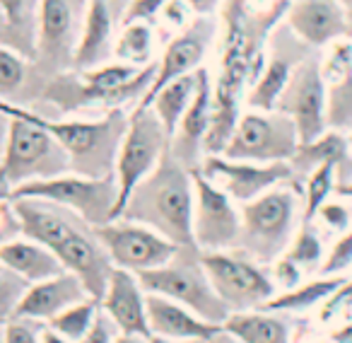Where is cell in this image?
Masks as SVG:
<instances>
[{"label": "cell", "instance_id": "f35d334b", "mask_svg": "<svg viewBox=\"0 0 352 343\" xmlns=\"http://www.w3.org/2000/svg\"><path fill=\"white\" fill-rule=\"evenodd\" d=\"M352 266V225L345 232H340V237L336 240V245L331 247V251L326 254L321 264V276H342V271H347Z\"/></svg>", "mask_w": 352, "mask_h": 343}, {"label": "cell", "instance_id": "6da1fadb", "mask_svg": "<svg viewBox=\"0 0 352 343\" xmlns=\"http://www.w3.org/2000/svg\"><path fill=\"white\" fill-rule=\"evenodd\" d=\"M292 0H273L256 8L251 0H222L220 63L212 78V118L206 136V155H222L236 128L251 83L261 73L265 46Z\"/></svg>", "mask_w": 352, "mask_h": 343}, {"label": "cell", "instance_id": "680465c9", "mask_svg": "<svg viewBox=\"0 0 352 343\" xmlns=\"http://www.w3.org/2000/svg\"><path fill=\"white\" fill-rule=\"evenodd\" d=\"M0 343H6V329H3V324H0Z\"/></svg>", "mask_w": 352, "mask_h": 343}, {"label": "cell", "instance_id": "60d3db41", "mask_svg": "<svg viewBox=\"0 0 352 343\" xmlns=\"http://www.w3.org/2000/svg\"><path fill=\"white\" fill-rule=\"evenodd\" d=\"M6 329V343H41L44 322L27 317H12L3 324Z\"/></svg>", "mask_w": 352, "mask_h": 343}, {"label": "cell", "instance_id": "5b68a950", "mask_svg": "<svg viewBox=\"0 0 352 343\" xmlns=\"http://www.w3.org/2000/svg\"><path fill=\"white\" fill-rule=\"evenodd\" d=\"M131 109L116 107L99 114L97 118L60 116L51 118L44 114V126L68 150L70 167L75 174L85 177H111L116 169V157L126 136Z\"/></svg>", "mask_w": 352, "mask_h": 343}, {"label": "cell", "instance_id": "e0dca14e", "mask_svg": "<svg viewBox=\"0 0 352 343\" xmlns=\"http://www.w3.org/2000/svg\"><path fill=\"white\" fill-rule=\"evenodd\" d=\"M278 112L287 114L299 133V143H309L328 131V97L321 61L307 56L294 68L285 92L278 99Z\"/></svg>", "mask_w": 352, "mask_h": 343}, {"label": "cell", "instance_id": "7dc6e473", "mask_svg": "<svg viewBox=\"0 0 352 343\" xmlns=\"http://www.w3.org/2000/svg\"><path fill=\"white\" fill-rule=\"evenodd\" d=\"M186 3L193 15H215L222 6V0H186Z\"/></svg>", "mask_w": 352, "mask_h": 343}, {"label": "cell", "instance_id": "ba28073f", "mask_svg": "<svg viewBox=\"0 0 352 343\" xmlns=\"http://www.w3.org/2000/svg\"><path fill=\"white\" fill-rule=\"evenodd\" d=\"M87 0H39L36 41L32 65L44 87L54 75L73 70L75 51L82 37Z\"/></svg>", "mask_w": 352, "mask_h": 343}, {"label": "cell", "instance_id": "2e32d148", "mask_svg": "<svg viewBox=\"0 0 352 343\" xmlns=\"http://www.w3.org/2000/svg\"><path fill=\"white\" fill-rule=\"evenodd\" d=\"M97 235L102 245L107 247L113 266L131 271L135 276L160 269L169 259H174L176 251L182 249L152 227L126 220V218H116L107 225H99Z\"/></svg>", "mask_w": 352, "mask_h": 343}, {"label": "cell", "instance_id": "44dd1931", "mask_svg": "<svg viewBox=\"0 0 352 343\" xmlns=\"http://www.w3.org/2000/svg\"><path fill=\"white\" fill-rule=\"evenodd\" d=\"M128 0H87L82 37L75 51L73 70H89L113 61V44H116V27L121 25Z\"/></svg>", "mask_w": 352, "mask_h": 343}, {"label": "cell", "instance_id": "4dcf8cb0", "mask_svg": "<svg viewBox=\"0 0 352 343\" xmlns=\"http://www.w3.org/2000/svg\"><path fill=\"white\" fill-rule=\"evenodd\" d=\"M196 87H198V70L166 83L164 87L152 97L147 109H152V112L157 114V118L162 121L164 131L169 133V141H171V136H174L179 121H182L184 112H186L188 104H191L193 94H196Z\"/></svg>", "mask_w": 352, "mask_h": 343}, {"label": "cell", "instance_id": "484cf974", "mask_svg": "<svg viewBox=\"0 0 352 343\" xmlns=\"http://www.w3.org/2000/svg\"><path fill=\"white\" fill-rule=\"evenodd\" d=\"M87 298H92V295L87 293L82 280L75 273H70V271H63V273L54 276V278L32 283L30 290L25 293V298H22L20 307H17L15 317L36 319V322L46 324L56 314L68 309L70 304Z\"/></svg>", "mask_w": 352, "mask_h": 343}, {"label": "cell", "instance_id": "8d00e7d4", "mask_svg": "<svg viewBox=\"0 0 352 343\" xmlns=\"http://www.w3.org/2000/svg\"><path fill=\"white\" fill-rule=\"evenodd\" d=\"M285 256L292 259L304 273H309V271H321L326 251H323V242H321V237H318V232L314 230V222H302V225H299V230L294 232L289 247L285 249Z\"/></svg>", "mask_w": 352, "mask_h": 343}, {"label": "cell", "instance_id": "d6986e66", "mask_svg": "<svg viewBox=\"0 0 352 343\" xmlns=\"http://www.w3.org/2000/svg\"><path fill=\"white\" fill-rule=\"evenodd\" d=\"M297 41L302 39L294 37L289 27L287 30H273L268 46H265L263 68H261V73L251 83L249 92H246V109L273 112L278 107V99L285 92V87H287L294 68L307 59L304 54H297Z\"/></svg>", "mask_w": 352, "mask_h": 343}, {"label": "cell", "instance_id": "277c9868", "mask_svg": "<svg viewBox=\"0 0 352 343\" xmlns=\"http://www.w3.org/2000/svg\"><path fill=\"white\" fill-rule=\"evenodd\" d=\"M73 172L70 155L44 126V114L34 118H10L6 150L0 160V191L10 196L17 187Z\"/></svg>", "mask_w": 352, "mask_h": 343}, {"label": "cell", "instance_id": "9a60e30c", "mask_svg": "<svg viewBox=\"0 0 352 343\" xmlns=\"http://www.w3.org/2000/svg\"><path fill=\"white\" fill-rule=\"evenodd\" d=\"M217 34H220V22L212 15H193L184 30L176 32L171 37L169 44L164 46L160 61H155V78H152L147 92L133 109H147L157 92L171 80L182 78V75L196 73L203 68L210 46L215 44Z\"/></svg>", "mask_w": 352, "mask_h": 343}, {"label": "cell", "instance_id": "603a6c76", "mask_svg": "<svg viewBox=\"0 0 352 343\" xmlns=\"http://www.w3.org/2000/svg\"><path fill=\"white\" fill-rule=\"evenodd\" d=\"M104 312L111 317L121 333H145L150 336L147 324V290L140 278L126 269H113L102 300Z\"/></svg>", "mask_w": 352, "mask_h": 343}, {"label": "cell", "instance_id": "52a82bcc", "mask_svg": "<svg viewBox=\"0 0 352 343\" xmlns=\"http://www.w3.org/2000/svg\"><path fill=\"white\" fill-rule=\"evenodd\" d=\"M138 278L147 293L174 300L212 324L222 326L225 319L232 314L230 307L222 302L220 295L212 288L210 276H208L201 261V251L196 247H182L174 254V259H169L160 269L138 273Z\"/></svg>", "mask_w": 352, "mask_h": 343}, {"label": "cell", "instance_id": "3957f363", "mask_svg": "<svg viewBox=\"0 0 352 343\" xmlns=\"http://www.w3.org/2000/svg\"><path fill=\"white\" fill-rule=\"evenodd\" d=\"M193 169L166 152L150 177L133 189L118 218L152 227L179 247H193Z\"/></svg>", "mask_w": 352, "mask_h": 343}, {"label": "cell", "instance_id": "7a4b0ae2", "mask_svg": "<svg viewBox=\"0 0 352 343\" xmlns=\"http://www.w3.org/2000/svg\"><path fill=\"white\" fill-rule=\"evenodd\" d=\"M155 78V63L138 68L123 61H109L104 65L89 70H68L46 80L34 104H49L58 112V116L87 112V109L126 107L133 102L135 107L147 92Z\"/></svg>", "mask_w": 352, "mask_h": 343}, {"label": "cell", "instance_id": "7402d4cb", "mask_svg": "<svg viewBox=\"0 0 352 343\" xmlns=\"http://www.w3.org/2000/svg\"><path fill=\"white\" fill-rule=\"evenodd\" d=\"M285 25L307 46H328L350 30L340 0H292Z\"/></svg>", "mask_w": 352, "mask_h": 343}, {"label": "cell", "instance_id": "5bb4252c", "mask_svg": "<svg viewBox=\"0 0 352 343\" xmlns=\"http://www.w3.org/2000/svg\"><path fill=\"white\" fill-rule=\"evenodd\" d=\"M193 247L198 251L236 249L241 235V206L198 169H193Z\"/></svg>", "mask_w": 352, "mask_h": 343}, {"label": "cell", "instance_id": "f6af8a7d", "mask_svg": "<svg viewBox=\"0 0 352 343\" xmlns=\"http://www.w3.org/2000/svg\"><path fill=\"white\" fill-rule=\"evenodd\" d=\"M22 235L20 218H17L15 203L6 191H0V247Z\"/></svg>", "mask_w": 352, "mask_h": 343}, {"label": "cell", "instance_id": "74e56055", "mask_svg": "<svg viewBox=\"0 0 352 343\" xmlns=\"http://www.w3.org/2000/svg\"><path fill=\"white\" fill-rule=\"evenodd\" d=\"M27 290H30V283L0 261V324H6L8 319L15 317Z\"/></svg>", "mask_w": 352, "mask_h": 343}, {"label": "cell", "instance_id": "ee69618b", "mask_svg": "<svg viewBox=\"0 0 352 343\" xmlns=\"http://www.w3.org/2000/svg\"><path fill=\"white\" fill-rule=\"evenodd\" d=\"M314 220H321L323 225L331 227V230H336V232H345L347 227L352 225V211L345 206V203L331 201V198H328V201L318 208Z\"/></svg>", "mask_w": 352, "mask_h": 343}, {"label": "cell", "instance_id": "f1b7e54d", "mask_svg": "<svg viewBox=\"0 0 352 343\" xmlns=\"http://www.w3.org/2000/svg\"><path fill=\"white\" fill-rule=\"evenodd\" d=\"M0 17L6 39L3 44L20 51L32 61L36 41V17H39V0H0Z\"/></svg>", "mask_w": 352, "mask_h": 343}, {"label": "cell", "instance_id": "1f68e13d", "mask_svg": "<svg viewBox=\"0 0 352 343\" xmlns=\"http://www.w3.org/2000/svg\"><path fill=\"white\" fill-rule=\"evenodd\" d=\"M345 160H347V138L338 128H328V131H323L314 141L299 143L289 165H292L294 177H297V174H309L314 167L323 165V162H333L340 169V165Z\"/></svg>", "mask_w": 352, "mask_h": 343}, {"label": "cell", "instance_id": "f5cc1de1", "mask_svg": "<svg viewBox=\"0 0 352 343\" xmlns=\"http://www.w3.org/2000/svg\"><path fill=\"white\" fill-rule=\"evenodd\" d=\"M208 343H241L236 336H232L230 331H225V329L220 326V331H215L210 338H208Z\"/></svg>", "mask_w": 352, "mask_h": 343}, {"label": "cell", "instance_id": "bcb514c9", "mask_svg": "<svg viewBox=\"0 0 352 343\" xmlns=\"http://www.w3.org/2000/svg\"><path fill=\"white\" fill-rule=\"evenodd\" d=\"M118 333H121V331H118V326L111 322V317H109L104 309H99L92 329H89V331L85 333L78 343H116Z\"/></svg>", "mask_w": 352, "mask_h": 343}, {"label": "cell", "instance_id": "d590c367", "mask_svg": "<svg viewBox=\"0 0 352 343\" xmlns=\"http://www.w3.org/2000/svg\"><path fill=\"white\" fill-rule=\"evenodd\" d=\"M99 309H102V304H99V300L94 298H87V300H80V302L70 304L68 309H63L60 314H56L49 324L54 331H58L60 336L70 338L73 343H78L80 338L85 336V333L92 329L94 319H97Z\"/></svg>", "mask_w": 352, "mask_h": 343}, {"label": "cell", "instance_id": "7bdbcfd3", "mask_svg": "<svg viewBox=\"0 0 352 343\" xmlns=\"http://www.w3.org/2000/svg\"><path fill=\"white\" fill-rule=\"evenodd\" d=\"M268 271H270V276H273V283H275V288H278V293H280V290L297 288V285L302 283V278H304V271L299 269L292 259H287L285 254L278 256V259L268 266Z\"/></svg>", "mask_w": 352, "mask_h": 343}, {"label": "cell", "instance_id": "7c38bea8", "mask_svg": "<svg viewBox=\"0 0 352 343\" xmlns=\"http://www.w3.org/2000/svg\"><path fill=\"white\" fill-rule=\"evenodd\" d=\"M299 147V133L287 114L246 109L241 112L222 155L249 162H289Z\"/></svg>", "mask_w": 352, "mask_h": 343}, {"label": "cell", "instance_id": "8992f818", "mask_svg": "<svg viewBox=\"0 0 352 343\" xmlns=\"http://www.w3.org/2000/svg\"><path fill=\"white\" fill-rule=\"evenodd\" d=\"M299 189L292 182L278 184L249 203H241V235L236 249L258 264L270 266L292 242L302 225Z\"/></svg>", "mask_w": 352, "mask_h": 343}, {"label": "cell", "instance_id": "c3c4849f", "mask_svg": "<svg viewBox=\"0 0 352 343\" xmlns=\"http://www.w3.org/2000/svg\"><path fill=\"white\" fill-rule=\"evenodd\" d=\"M331 341L333 343H352V319L342 324V326L333 329V331H331Z\"/></svg>", "mask_w": 352, "mask_h": 343}, {"label": "cell", "instance_id": "d4e9b609", "mask_svg": "<svg viewBox=\"0 0 352 343\" xmlns=\"http://www.w3.org/2000/svg\"><path fill=\"white\" fill-rule=\"evenodd\" d=\"M147 324L150 336L169 341H208L220 331V324L208 322L184 304L155 293H147Z\"/></svg>", "mask_w": 352, "mask_h": 343}, {"label": "cell", "instance_id": "9f6ffc18", "mask_svg": "<svg viewBox=\"0 0 352 343\" xmlns=\"http://www.w3.org/2000/svg\"><path fill=\"white\" fill-rule=\"evenodd\" d=\"M152 343H208V341H169V338H157V336H152Z\"/></svg>", "mask_w": 352, "mask_h": 343}, {"label": "cell", "instance_id": "db71d44e", "mask_svg": "<svg viewBox=\"0 0 352 343\" xmlns=\"http://www.w3.org/2000/svg\"><path fill=\"white\" fill-rule=\"evenodd\" d=\"M336 194L342 198H352V182L347 184H336Z\"/></svg>", "mask_w": 352, "mask_h": 343}, {"label": "cell", "instance_id": "91938a15", "mask_svg": "<svg viewBox=\"0 0 352 343\" xmlns=\"http://www.w3.org/2000/svg\"><path fill=\"white\" fill-rule=\"evenodd\" d=\"M328 343H333V341H331V338H328Z\"/></svg>", "mask_w": 352, "mask_h": 343}, {"label": "cell", "instance_id": "9c48e42d", "mask_svg": "<svg viewBox=\"0 0 352 343\" xmlns=\"http://www.w3.org/2000/svg\"><path fill=\"white\" fill-rule=\"evenodd\" d=\"M10 198H44L54 201L68 211L78 213L89 225L99 227L116 220L118 187L116 177H85L75 172H65L58 177L30 182L17 187Z\"/></svg>", "mask_w": 352, "mask_h": 343}, {"label": "cell", "instance_id": "cb8c5ba5", "mask_svg": "<svg viewBox=\"0 0 352 343\" xmlns=\"http://www.w3.org/2000/svg\"><path fill=\"white\" fill-rule=\"evenodd\" d=\"M328 97V128L352 126V39L340 37L331 41L321 61Z\"/></svg>", "mask_w": 352, "mask_h": 343}, {"label": "cell", "instance_id": "11a10c76", "mask_svg": "<svg viewBox=\"0 0 352 343\" xmlns=\"http://www.w3.org/2000/svg\"><path fill=\"white\" fill-rule=\"evenodd\" d=\"M340 6L347 15V22H350V27H352V0H340Z\"/></svg>", "mask_w": 352, "mask_h": 343}, {"label": "cell", "instance_id": "ffe728a7", "mask_svg": "<svg viewBox=\"0 0 352 343\" xmlns=\"http://www.w3.org/2000/svg\"><path fill=\"white\" fill-rule=\"evenodd\" d=\"M212 118V78L210 70L198 68V87L169 141L171 157L188 169H198L206 157V136Z\"/></svg>", "mask_w": 352, "mask_h": 343}, {"label": "cell", "instance_id": "f546056e", "mask_svg": "<svg viewBox=\"0 0 352 343\" xmlns=\"http://www.w3.org/2000/svg\"><path fill=\"white\" fill-rule=\"evenodd\" d=\"M342 283H345V276H318V278H314V280H302L297 288L275 293L263 307L273 309V312H285V314L311 312V309L321 307L323 300L336 288H340Z\"/></svg>", "mask_w": 352, "mask_h": 343}, {"label": "cell", "instance_id": "d6a6232c", "mask_svg": "<svg viewBox=\"0 0 352 343\" xmlns=\"http://www.w3.org/2000/svg\"><path fill=\"white\" fill-rule=\"evenodd\" d=\"M113 61L133 63L138 68L155 63V25H147V22L121 25L113 44Z\"/></svg>", "mask_w": 352, "mask_h": 343}, {"label": "cell", "instance_id": "4316f807", "mask_svg": "<svg viewBox=\"0 0 352 343\" xmlns=\"http://www.w3.org/2000/svg\"><path fill=\"white\" fill-rule=\"evenodd\" d=\"M0 261L8 269L15 271V273H20L30 285L46 278H54V276L65 271V266L60 264V259L49 247L36 240H30L25 235L15 237V240L0 247Z\"/></svg>", "mask_w": 352, "mask_h": 343}, {"label": "cell", "instance_id": "e575fe53", "mask_svg": "<svg viewBox=\"0 0 352 343\" xmlns=\"http://www.w3.org/2000/svg\"><path fill=\"white\" fill-rule=\"evenodd\" d=\"M336 177H338V165H333V162H323V165L314 167L307 174V182H304L302 222H314L318 208L336 191V184H338Z\"/></svg>", "mask_w": 352, "mask_h": 343}, {"label": "cell", "instance_id": "ab89813d", "mask_svg": "<svg viewBox=\"0 0 352 343\" xmlns=\"http://www.w3.org/2000/svg\"><path fill=\"white\" fill-rule=\"evenodd\" d=\"M352 307V280L345 278V283L340 288H336L318 307V322L321 324H331L333 319H338L342 312Z\"/></svg>", "mask_w": 352, "mask_h": 343}, {"label": "cell", "instance_id": "f907efd6", "mask_svg": "<svg viewBox=\"0 0 352 343\" xmlns=\"http://www.w3.org/2000/svg\"><path fill=\"white\" fill-rule=\"evenodd\" d=\"M116 343H152V336H145V333H118Z\"/></svg>", "mask_w": 352, "mask_h": 343}, {"label": "cell", "instance_id": "836d02e7", "mask_svg": "<svg viewBox=\"0 0 352 343\" xmlns=\"http://www.w3.org/2000/svg\"><path fill=\"white\" fill-rule=\"evenodd\" d=\"M30 59L22 56L20 51L0 44V99L22 104L25 85L30 78Z\"/></svg>", "mask_w": 352, "mask_h": 343}, {"label": "cell", "instance_id": "83f0119b", "mask_svg": "<svg viewBox=\"0 0 352 343\" xmlns=\"http://www.w3.org/2000/svg\"><path fill=\"white\" fill-rule=\"evenodd\" d=\"M222 329L241 343H292V324L287 314L265 307L232 312Z\"/></svg>", "mask_w": 352, "mask_h": 343}, {"label": "cell", "instance_id": "4fadbf2b", "mask_svg": "<svg viewBox=\"0 0 352 343\" xmlns=\"http://www.w3.org/2000/svg\"><path fill=\"white\" fill-rule=\"evenodd\" d=\"M49 249L58 256L65 271H70V273H75L82 280L87 293L94 300H102L116 266H113L107 247L99 240L97 227L89 225L85 218L70 211L63 227L49 245Z\"/></svg>", "mask_w": 352, "mask_h": 343}, {"label": "cell", "instance_id": "8fae6325", "mask_svg": "<svg viewBox=\"0 0 352 343\" xmlns=\"http://www.w3.org/2000/svg\"><path fill=\"white\" fill-rule=\"evenodd\" d=\"M201 261L210 276L212 288L230 312L263 307L278 293L268 266L258 264L241 249L201 251Z\"/></svg>", "mask_w": 352, "mask_h": 343}, {"label": "cell", "instance_id": "b9f144b4", "mask_svg": "<svg viewBox=\"0 0 352 343\" xmlns=\"http://www.w3.org/2000/svg\"><path fill=\"white\" fill-rule=\"evenodd\" d=\"M166 3H169V0H128L121 25H128V22H147V25H155V22L160 20L162 10L166 8Z\"/></svg>", "mask_w": 352, "mask_h": 343}, {"label": "cell", "instance_id": "6f0895ef", "mask_svg": "<svg viewBox=\"0 0 352 343\" xmlns=\"http://www.w3.org/2000/svg\"><path fill=\"white\" fill-rule=\"evenodd\" d=\"M3 39H6V30H3V17H0V44H3Z\"/></svg>", "mask_w": 352, "mask_h": 343}, {"label": "cell", "instance_id": "30bf717a", "mask_svg": "<svg viewBox=\"0 0 352 343\" xmlns=\"http://www.w3.org/2000/svg\"><path fill=\"white\" fill-rule=\"evenodd\" d=\"M166 152H169V133L164 131L157 114L152 109H131L126 136L118 147L116 169H113L118 187L116 218L121 216L133 189L145 177H150Z\"/></svg>", "mask_w": 352, "mask_h": 343}, {"label": "cell", "instance_id": "ac0fdd59", "mask_svg": "<svg viewBox=\"0 0 352 343\" xmlns=\"http://www.w3.org/2000/svg\"><path fill=\"white\" fill-rule=\"evenodd\" d=\"M203 177L227 191L236 203H249L278 184L292 182L294 169L289 162H249L227 155H206L198 167Z\"/></svg>", "mask_w": 352, "mask_h": 343}, {"label": "cell", "instance_id": "816d5d0a", "mask_svg": "<svg viewBox=\"0 0 352 343\" xmlns=\"http://www.w3.org/2000/svg\"><path fill=\"white\" fill-rule=\"evenodd\" d=\"M8 128H10V116H8V114L0 112V160H3V150H6Z\"/></svg>", "mask_w": 352, "mask_h": 343}, {"label": "cell", "instance_id": "681fc988", "mask_svg": "<svg viewBox=\"0 0 352 343\" xmlns=\"http://www.w3.org/2000/svg\"><path fill=\"white\" fill-rule=\"evenodd\" d=\"M41 343H73V341H70V338H65V336H60L58 331H54L49 324H44V331H41Z\"/></svg>", "mask_w": 352, "mask_h": 343}]
</instances>
